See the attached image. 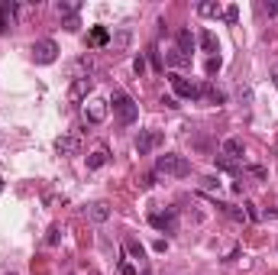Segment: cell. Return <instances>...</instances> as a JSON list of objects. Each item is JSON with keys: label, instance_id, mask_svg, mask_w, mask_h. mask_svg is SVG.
<instances>
[{"label": "cell", "instance_id": "6da1fadb", "mask_svg": "<svg viewBox=\"0 0 278 275\" xmlns=\"http://www.w3.org/2000/svg\"><path fill=\"white\" fill-rule=\"evenodd\" d=\"M155 175H168V178H185L191 175V162L178 152H165V156L155 159Z\"/></svg>", "mask_w": 278, "mask_h": 275}, {"label": "cell", "instance_id": "7a4b0ae2", "mask_svg": "<svg viewBox=\"0 0 278 275\" xmlns=\"http://www.w3.org/2000/svg\"><path fill=\"white\" fill-rule=\"evenodd\" d=\"M113 113H116V120H120V123L123 126H130V123H136V117H139V104L133 101L130 94H123V91H116L113 94Z\"/></svg>", "mask_w": 278, "mask_h": 275}, {"label": "cell", "instance_id": "3957f363", "mask_svg": "<svg viewBox=\"0 0 278 275\" xmlns=\"http://www.w3.org/2000/svg\"><path fill=\"white\" fill-rule=\"evenodd\" d=\"M32 58H36V65H52L55 58H58V46H55L52 39H39V42H32Z\"/></svg>", "mask_w": 278, "mask_h": 275}, {"label": "cell", "instance_id": "277c9868", "mask_svg": "<svg viewBox=\"0 0 278 275\" xmlns=\"http://www.w3.org/2000/svg\"><path fill=\"white\" fill-rule=\"evenodd\" d=\"M171 91L178 97H188V101H201V84L188 81L185 75H171Z\"/></svg>", "mask_w": 278, "mask_h": 275}, {"label": "cell", "instance_id": "5b68a950", "mask_svg": "<svg viewBox=\"0 0 278 275\" xmlns=\"http://www.w3.org/2000/svg\"><path fill=\"white\" fill-rule=\"evenodd\" d=\"M149 223H152L155 230L175 233V230H178V211H175V207H168V211H155V214H149Z\"/></svg>", "mask_w": 278, "mask_h": 275}, {"label": "cell", "instance_id": "8992f818", "mask_svg": "<svg viewBox=\"0 0 278 275\" xmlns=\"http://www.w3.org/2000/svg\"><path fill=\"white\" fill-rule=\"evenodd\" d=\"M162 146V133L159 130H142V133L136 136V152L139 156H149V152H155Z\"/></svg>", "mask_w": 278, "mask_h": 275}, {"label": "cell", "instance_id": "52a82bcc", "mask_svg": "<svg viewBox=\"0 0 278 275\" xmlns=\"http://www.w3.org/2000/svg\"><path fill=\"white\" fill-rule=\"evenodd\" d=\"M104 117H107V101L91 97V101L84 104V120L87 123H104Z\"/></svg>", "mask_w": 278, "mask_h": 275}, {"label": "cell", "instance_id": "ba28073f", "mask_svg": "<svg viewBox=\"0 0 278 275\" xmlns=\"http://www.w3.org/2000/svg\"><path fill=\"white\" fill-rule=\"evenodd\" d=\"M243 152H246V146H243V139L240 136H230V139H223V146H220V156H226V159H243Z\"/></svg>", "mask_w": 278, "mask_h": 275}, {"label": "cell", "instance_id": "9c48e42d", "mask_svg": "<svg viewBox=\"0 0 278 275\" xmlns=\"http://www.w3.org/2000/svg\"><path fill=\"white\" fill-rule=\"evenodd\" d=\"M87 91H91V78H75L71 81V91H68V101H84Z\"/></svg>", "mask_w": 278, "mask_h": 275}, {"label": "cell", "instance_id": "30bf717a", "mask_svg": "<svg viewBox=\"0 0 278 275\" xmlns=\"http://www.w3.org/2000/svg\"><path fill=\"white\" fill-rule=\"evenodd\" d=\"M55 152H62V156H75V152H78V136H71V133L58 136V139H55Z\"/></svg>", "mask_w": 278, "mask_h": 275}, {"label": "cell", "instance_id": "8fae6325", "mask_svg": "<svg viewBox=\"0 0 278 275\" xmlns=\"http://www.w3.org/2000/svg\"><path fill=\"white\" fill-rule=\"evenodd\" d=\"M87 217L94 220V223H104V220H110V204L107 201H97V204L87 207Z\"/></svg>", "mask_w": 278, "mask_h": 275}, {"label": "cell", "instance_id": "7c38bea8", "mask_svg": "<svg viewBox=\"0 0 278 275\" xmlns=\"http://www.w3.org/2000/svg\"><path fill=\"white\" fill-rule=\"evenodd\" d=\"M16 13H20V7H16V3H7V0L0 3V32H7L10 16H16Z\"/></svg>", "mask_w": 278, "mask_h": 275}, {"label": "cell", "instance_id": "4fadbf2b", "mask_svg": "<svg viewBox=\"0 0 278 275\" xmlns=\"http://www.w3.org/2000/svg\"><path fill=\"white\" fill-rule=\"evenodd\" d=\"M191 49H194V39H191V32H188V29H181V32H178V52L185 55L188 62H191Z\"/></svg>", "mask_w": 278, "mask_h": 275}, {"label": "cell", "instance_id": "5bb4252c", "mask_svg": "<svg viewBox=\"0 0 278 275\" xmlns=\"http://www.w3.org/2000/svg\"><path fill=\"white\" fill-rule=\"evenodd\" d=\"M130 29H120V32H113V36H110V49H113V52H123L126 46H130Z\"/></svg>", "mask_w": 278, "mask_h": 275}, {"label": "cell", "instance_id": "9a60e30c", "mask_svg": "<svg viewBox=\"0 0 278 275\" xmlns=\"http://www.w3.org/2000/svg\"><path fill=\"white\" fill-rule=\"evenodd\" d=\"M91 71H94V58L91 55H81V58L75 62V78H87Z\"/></svg>", "mask_w": 278, "mask_h": 275}, {"label": "cell", "instance_id": "2e32d148", "mask_svg": "<svg viewBox=\"0 0 278 275\" xmlns=\"http://www.w3.org/2000/svg\"><path fill=\"white\" fill-rule=\"evenodd\" d=\"M201 97H207L210 104H217V107H220V104L226 101V94H223V91H217L214 84H201Z\"/></svg>", "mask_w": 278, "mask_h": 275}, {"label": "cell", "instance_id": "e0dca14e", "mask_svg": "<svg viewBox=\"0 0 278 275\" xmlns=\"http://www.w3.org/2000/svg\"><path fill=\"white\" fill-rule=\"evenodd\" d=\"M197 42H201V49H204V52H210V55L217 52V36H214L210 29H204L201 36H197Z\"/></svg>", "mask_w": 278, "mask_h": 275}, {"label": "cell", "instance_id": "ac0fdd59", "mask_svg": "<svg viewBox=\"0 0 278 275\" xmlns=\"http://www.w3.org/2000/svg\"><path fill=\"white\" fill-rule=\"evenodd\" d=\"M91 46H110V32L104 26H94L91 29Z\"/></svg>", "mask_w": 278, "mask_h": 275}, {"label": "cell", "instance_id": "d6986e66", "mask_svg": "<svg viewBox=\"0 0 278 275\" xmlns=\"http://www.w3.org/2000/svg\"><path fill=\"white\" fill-rule=\"evenodd\" d=\"M107 165V149H94L87 156V168H104Z\"/></svg>", "mask_w": 278, "mask_h": 275}, {"label": "cell", "instance_id": "ffe728a7", "mask_svg": "<svg viewBox=\"0 0 278 275\" xmlns=\"http://www.w3.org/2000/svg\"><path fill=\"white\" fill-rule=\"evenodd\" d=\"M165 65H168V68H181V65H188V58L178 52V49H171V52L165 55Z\"/></svg>", "mask_w": 278, "mask_h": 275}, {"label": "cell", "instance_id": "44dd1931", "mask_svg": "<svg viewBox=\"0 0 278 275\" xmlns=\"http://www.w3.org/2000/svg\"><path fill=\"white\" fill-rule=\"evenodd\" d=\"M243 172H246V175H252L255 181H265V178H269V172H265L262 165H243Z\"/></svg>", "mask_w": 278, "mask_h": 275}, {"label": "cell", "instance_id": "7402d4cb", "mask_svg": "<svg viewBox=\"0 0 278 275\" xmlns=\"http://www.w3.org/2000/svg\"><path fill=\"white\" fill-rule=\"evenodd\" d=\"M126 249H130L133 259H146V246L139 243V240H130V243H126Z\"/></svg>", "mask_w": 278, "mask_h": 275}, {"label": "cell", "instance_id": "603a6c76", "mask_svg": "<svg viewBox=\"0 0 278 275\" xmlns=\"http://www.w3.org/2000/svg\"><path fill=\"white\" fill-rule=\"evenodd\" d=\"M55 10H58V13H62V20H65V16H75L78 3H71V0H62V3H58V7H55Z\"/></svg>", "mask_w": 278, "mask_h": 275}, {"label": "cell", "instance_id": "cb8c5ba5", "mask_svg": "<svg viewBox=\"0 0 278 275\" xmlns=\"http://www.w3.org/2000/svg\"><path fill=\"white\" fill-rule=\"evenodd\" d=\"M197 13H201V16H217V13H220V7H217V3H210V0H204L201 7H197Z\"/></svg>", "mask_w": 278, "mask_h": 275}, {"label": "cell", "instance_id": "d4e9b609", "mask_svg": "<svg viewBox=\"0 0 278 275\" xmlns=\"http://www.w3.org/2000/svg\"><path fill=\"white\" fill-rule=\"evenodd\" d=\"M58 240H62V230H58V227H49L46 243H49V246H58Z\"/></svg>", "mask_w": 278, "mask_h": 275}, {"label": "cell", "instance_id": "484cf974", "mask_svg": "<svg viewBox=\"0 0 278 275\" xmlns=\"http://www.w3.org/2000/svg\"><path fill=\"white\" fill-rule=\"evenodd\" d=\"M220 65H223V62H220V55H210V58H207V75H217Z\"/></svg>", "mask_w": 278, "mask_h": 275}, {"label": "cell", "instance_id": "4316f807", "mask_svg": "<svg viewBox=\"0 0 278 275\" xmlns=\"http://www.w3.org/2000/svg\"><path fill=\"white\" fill-rule=\"evenodd\" d=\"M133 68H136V75H139V78H142L149 65H146V58H142V55H136V58H133Z\"/></svg>", "mask_w": 278, "mask_h": 275}, {"label": "cell", "instance_id": "83f0119b", "mask_svg": "<svg viewBox=\"0 0 278 275\" xmlns=\"http://www.w3.org/2000/svg\"><path fill=\"white\" fill-rule=\"evenodd\" d=\"M217 165H220V168H226V172H236V162H233V159H226V156H217Z\"/></svg>", "mask_w": 278, "mask_h": 275}, {"label": "cell", "instance_id": "f1b7e54d", "mask_svg": "<svg viewBox=\"0 0 278 275\" xmlns=\"http://www.w3.org/2000/svg\"><path fill=\"white\" fill-rule=\"evenodd\" d=\"M62 26H65L68 32H75L78 26H81V20H78V16H65V20H62Z\"/></svg>", "mask_w": 278, "mask_h": 275}, {"label": "cell", "instance_id": "f546056e", "mask_svg": "<svg viewBox=\"0 0 278 275\" xmlns=\"http://www.w3.org/2000/svg\"><path fill=\"white\" fill-rule=\"evenodd\" d=\"M223 20H226V23H236V20H240V10H236V7H226L223 10Z\"/></svg>", "mask_w": 278, "mask_h": 275}, {"label": "cell", "instance_id": "4dcf8cb0", "mask_svg": "<svg viewBox=\"0 0 278 275\" xmlns=\"http://www.w3.org/2000/svg\"><path fill=\"white\" fill-rule=\"evenodd\" d=\"M262 10H265L269 16H278V0H265V3H262Z\"/></svg>", "mask_w": 278, "mask_h": 275}, {"label": "cell", "instance_id": "1f68e13d", "mask_svg": "<svg viewBox=\"0 0 278 275\" xmlns=\"http://www.w3.org/2000/svg\"><path fill=\"white\" fill-rule=\"evenodd\" d=\"M243 211H246V220H259V211H255V204H243Z\"/></svg>", "mask_w": 278, "mask_h": 275}, {"label": "cell", "instance_id": "d6a6232c", "mask_svg": "<svg viewBox=\"0 0 278 275\" xmlns=\"http://www.w3.org/2000/svg\"><path fill=\"white\" fill-rule=\"evenodd\" d=\"M120 275H136V266L133 262H120Z\"/></svg>", "mask_w": 278, "mask_h": 275}, {"label": "cell", "instance_id": "836d02e7", "mask_svg": "<svg viewBox=\"0 0 278 275\" xmlns=\"http://www.w3.org/2000/svg\"><path fill=\"white\" fill-rule=\"evenodd\" d=\"M152 249H155V252H165V249H168V243H165V240H155Z\"/></svg>", "mask_w": 278, "mask_h": 275}, {"label": "cell", "instance_id": "e575fe53", "mask_svg": "<svg viewBox=\"0 0 278 275\" xmlns=\"http://www.w3.org/2000/svg\"><path fill=\"white\" fill-rule=\"evenodd\" d=\"M272 84L278 87V65H275V68H272Z\"/></svg>", "mask_w": 278, "mask_h": 275}, {"label": "cell", "instance_id": "d590c367", "mask_svg": "<svg viewBox=\"0 0 278 275\" xmlns=\"http://www.w3.org/2000/svg\"><path fill=\"white\" fill-rule=\"evenodd\" d=\"M272 149H275V156H278V133H275V142H272Z\"/></svg>", "mask_w": 278, "mask_h": 275}, {"label": "cell", "instance_id": "8d00e7d4", "mask_svg": "<svg viewBox=\"0 0 278 275\" xmlns=\"http://www.w3.org/2000/svg\"><path fill=\"white\" fill-rule=\"evenodd\" d=\"M0 194H3V178H0Z\"/></svg>", "mask_w": 278, "mask_h": 275}, {"label": "cell", "instance_id": "74e56055", "mask_svg": "<svg viewBox=\"0 0 278 275\" xmlns=\"http://www.w3.org/2000/svg\"><path fill=\"white\" fill-rule=\"evenodd\" d=\"M142 275H152V272H149V269H142Z\"/></svg>", "mask_w": 278, "mask_h": 275}]
</instances>
